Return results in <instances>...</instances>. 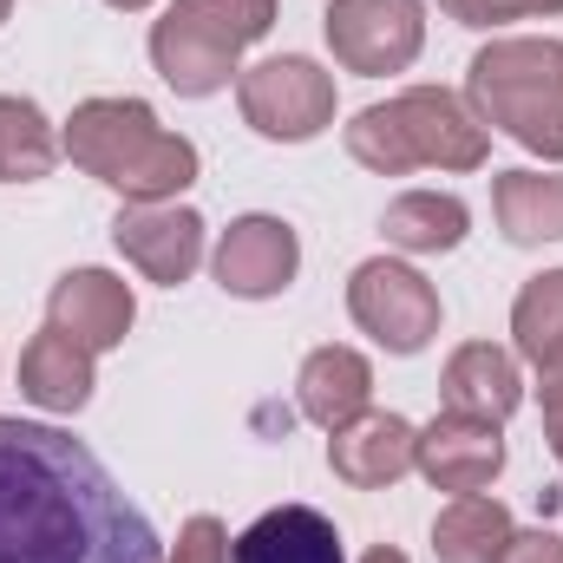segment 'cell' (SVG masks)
Returning a JSON list of instances; mask_svg holds the SVG:
<instances>
[{"label": "cell", "mask_w": 563, "mask_h": 563, "mask_svg": "<svg viewBox=\"0 0 563 563\" xmlns=\"http://www.w3.org/2000/svg\"><path fill=\"white\" fill-rule=\"evenodd\" d=\"M0 563H164L106 459L46 420H0Z\"/></svg>", "instance_id": "1"}, {"label": "cell", "mask_w": 563, "mask_h": 563, "mask_svg": "<svg viewBox=\"0 0 563 563\" xmlns=\"http://www.w3.org/2000/svg\"><path fill=\"white\" fill-rule=\"evenodd\" d=\"M59 151L99 177L106 190H119L125 203H177L197 184V144L184 132H164L157 112L144 99H86L73 106Z\"/></svg>", "instance_id": "2"}, {"label": "cell", "mask_w": 563, "mask_h": 563, "mask_svg": "<svg viewBox=\"0 0 563 563\" xmlns=\"http://www.w3.org/2000/svg\"><path fill=\"white\" fill-rule=\"evenodd\" d=\"M347 157L374 177H407V170H478L492 157V132L478 125V112L445 92V86H407L387 106L354 112L347 125Z\"/></svg>", "instance_id": "3"}, {"label": "cell", "mask_w": 563, "mask_h": 563, "mask_svg": "<svg viewBox=\"0 0 563 563\" xmlns=\"http://www.w3.org/2000/svg\"><path fill=\"white\" fill-rule=\"evenodd\" d=\"M465 106L485 132L563 164V40H492L465 73Z\"/></svg>", "instance_id": "4"}, {"label": "cell", "mask_w": 563, "mask_h": 563, "mask_svg": "<svg viewBox=\"0 0 563 563\" xmlns=\"http://www.w3.org/2000/svg\"><path fill=\"white\" fill-rule=\"evenodd\" d=\"M282 0H170L151 26V66L177 99H210L243 79V46L269 40Z\"/></svg>", "instance_id": "5"}, {"label": "cell", "mask_w": 563, "mask_h": 563, "mask_svg": "<svg viewBox=\"0 0 563 563\" xmlns=\"http://www.w3.org/2000/svg\"><path fill=\"white\" fill-rule=\"evenodd\" d=\"M243 125L269 144H308L334 125V73H321L308 53H276L263 66H243L236 79Z\"/></svg>", "instance_id": "6"}, {"label": "cell", "mask_w": 563, "mask_h": 563, "mask_svg": "<svg viewBox=\"0 0 563 563\" xmlns=\"http://www.w3.org/2000/svg\"><path fill=\"white\" fill-rule=\"evenodd\" d=\"M328 53L341 73L387 79L407 73L426 46V0H328L321 13Z\"/></svg>", "instance_id": "7"}, {"label": "cell", "mask_w": 563, "mask_h": 563, "mask_svg": "<svg viewBox=\"0 0 563 563\" xmlns=\"http://www.w3.org/2000/svg\"><path fill=\"white\" fill-rule=\"evenodd\" d=\"M347 314L361 334H374L387 354H420L439 334V288L394 256H367L347 276Z\"/></svg>", "instance_id": "8"}, {"label": "cell", "mask_w": 563, "mask_h": 563, "mask_svg": "<svg viewBox=\"0 0 563 563\" xmlns=\"http://www.w3.org/2000/svg\"><path fill=\"white\" fill-rule=\"evenodd\" d=\"M203 230H210V223H203L190 203H125V210L112 217L119 256H125L144 282H157V288H177V282L197 276V263H203Z\"/></svg>", "instance_id": "9"}, {"label": "cell", "mask_w": 563, "mask_h": 563, "mask_svg": "<svg viewBox=\"0 0 563 563\" xmlns=\"http://www.w3.org/2000/svg\"><path fill=\"white\" fill-rule=\"evenodd\" d=\"M301 269V236L282 223V217H236L223 236H217V250H210V276L223 295H236V301H269L282 295L288 282Z\"/></svg>", "instance_id": "10"}, {"label": "cell", "mask_w": 563, "mask_h": 563, "mask_svg": "<svg viewBox=\"0 0 563 563\" xmlns=\"http://www.w3.org/2000/svg\"><path fill=\"white\" fill-rule=\"evenodd\" d=\"M139 321V301H132V282L112 276V269H66L46 295V328L73 334L86 354H112Z\"/></svg>", "instance_id": "11"}, {"label": "cell", "mask_w": 563, "mask_h": 563, "mask_svg": "<svg viewBox=\"0 0 563 563\" xmlns=\"http://www.w3.org/2000/svg\"><path fill=\"white\" fill-rule=\"evenodd\" d=\"M413 472H420L432 492H492V478L505 472V439L498 426L465 420V413H439L432 426H420V452H413Z\"/></svg>", "instance_id": "12"}, {"label": "cell", "mask_w": 563, "mask_h": 563, "mask_svg": "<svg viewBox=\"0 0 563 563\" xmlns=\"http://www.w3.org/2000/svg\"><path fill=\"white\" fill-rule=\"evenodd\" d=\"M413 452H420V426L400 420V413H361V420L334 426V439H328V465H334V478L341 485H354V492H387V485H400L407 472H413Z\"/></svg>", "instance_id": "13"}, {"label": "cell", "mask_w": 563, "mask_h": 563, "mask_svg": "<svg viewBox=\"0 0 563 563\" xmlns=\"http://www.w3.org/2000/svg\"><path fill=\"white\" fill-rule=\"evenodd\" d=\"M439 394H445V413L505 426L525 407V374H518V361H511L505 347L465 341V347H452V361H445V374H439Z\"/></svg>", "instance_id": "14"}, {"label": "cell", "mask_w": 563, "mask_h": 563, "mask_svg": "<svg viewBox=\"0 0 563 563\" xmlns=\"http://www.w3.org/2000/svg\"><path fill=\"white\" fill-rule=\"evenodd\" d=\"M92 361H99V354H86L73 334L46 328V334H33V341L20 347V394H26L40 413H86V400H92V387H99Z\"/></svg>", "instance_id": "15"}, {"label": "cell", "mask_w": 563, "mask_h": 563, "mask_svg": "<svg viewBox=\"0 0 563 563\" xmlns=\"http://www.w3.org/2000/svg\"><path fill=\"white\" fill-rule=\"evenodd\" d=\"M230 563H347V551L314 505H276L230 544Z\"/></svg>", "instance_id": "16"}, {"label": "cell", "mask_w": 563, "mask_h": 563, "mask_svg": "<svg viewBox=\"0 0 563 563\" xmlns=\"http://www.w3.org/2000/svg\"><path fill=\"white\" fill-rule=\"evenodd\" d=\"M295 400H301V420L314 426H347L367 413V400H374V367H367V354L361 347H314L308 361H301V374H295Z\"/></svg>", "instance_id": "17"}, {"label": "cell", "mask_w": 563, "mask_h": 563, "mask_svg": "<svg viewBox=\"0 0 563 563\" xmlns=\"http://www.w3.org/2000/svg\"><path fill=\"white\" fill-rule=\"evenodd\" d=\"M492 210H498V230L511 250L563 243V170H498Z\"/></svg>", "instance_id": "18"}, {"label": "cell", "mask_w": 563, "mask_h": 563, "mask_svg": "<svg viewBox=\"0 0 563 563\" xmlns=\"http://www.w3.org/2000/svg\"><path fill=\"white\" fill-rule=\"evenodd\" d=\"M511 511L485 492H465L452 498L439 518H432V558L439 563H498L505 544H511Z\"/></svg>", "instance_id": "19"}, {"label": "cell", "mask_w": 563, "mask_h": 563, "mask_svg": "<svg viewBox=\"0 0 563 563\" xmlns=\"http://www.w3.org/2000/svg\"><path fill=\"white\" fill-rule=\"evenodd\" d=\"M380 230H387V243H394V250H407V256H445V250H459V243H465L472 210H465L452 190H407V197H394V203H387Z\"/></svg>", "instance_id": "20"}, {"label": "cell", "mask_w": 563, "mask_h": 563, "mask_svg": "<svg viewBox=\"0 0 563 563\" xmlns=\"http://www.w3.org/2000/svg\"><path fill=\"white\" fill-rule=\"evenodd\" d=\"M59 164V139L46 112L20 92H0V184H40Z\"/></svg>", "instance_id": "21"}, {"label": "cell", "mask_w": 563, "mask_h": 563, "mask_svg": "<svg viewBox=\"0 0 563 563\" xmlns=\"http://www.w3.org/2000/svg\"><path fill=\"white\" fill-rule=\"evenodd\" d=\"M511 341H518V354L531 367L551 361L563 347V269H544V276H531L518 288V301H511Z\"/></svg>", "instance_id": "22"}, {"label": "cell", "mask_w": 563, "mask_h": 563, "mask_svg": "<svg viewBox=\"0 0 563 563\" xmlns=\"http://www.w3.org/2000/svg\"><path fill=\"white\" fill-rule=\"evenodd\" d=\"M445 20L459 26H505V20H538V13H563V0H439Z\"/></svg>", "instance_id": "23"}, {"label": "cell", "mask_w": 563, "mask_h": 563, "mask_svg": "<svg viewBox=\"0 0 563 563\" xmlns=\"http://www.w3.org/2000/svg\"><path fill=\"white\" fill-rule=\"evenodd\" d=\"M164 563H230V531H223L210 511H197V518L177 531V551Z\"/></svg>", "instance_id": "24"}, {"label": "cell", "mask_w": 563, "mask_h": 563, "mask_svg": "<svg viewBox=\"0 0 563 563\" xmlns=\"http://www.w3.org/2000/svg\"><path fill=\"white\" fill-rule=\"evenodd\" d=\"M538 407H544V439L563 465V347L551 361H538Z\"/></svg>", "instance_id": "25"}, {"label": "cell", "mask_w": 563, "mask_h": 563, "mask_svg": "<svg viewBox=\"0 0 563 563\" xmlns=\"http://www.w3.org/2000/svg\"><path fill=\"white\" fill-rule=\"evenodd\" d=\"M498 563H563V538L558 531H511Z\"/></svg>", "instance_id": "26"}, {"label": "cell", "mask_w": 563, "mask_h": 563, "mask_svg": "<svg viewBox=\"0 0 563 563\" xmlns=\"http://www.w3.org/2000/svg\"><path fill=\"white\" fill-rule=\"evenodd\" d=\"M361 563H407V551H394V544H374Z\"/></svg>", "instance_id": "27"}, {"label": "cell", "mask_w": 563, "mask_h": 563, "mask_svg": "<svg viewBox=\"0 0 563 563\" xmlns=\"http://www.w3.org/2000/svg\"><path fill=\"white\" fill-rule=\"evenodd\" d=\"M106 7H119V13H144L151 0H106Z\"/></svg>", "instance_id": "28"}, {"label": "cell", "mask_w": 563, "mask_h": 563, "mask_svg": "<svg viewBox=\"0 0 563 563\" xmlns=\"http://www.w3.org/2000/svg\"><path fill=\"white\" fill-rule=\"evenodd\" d=\"M7 13H13V0H0V26H7Z\"/></svg>", "instance_id": "29"}]
</instances>
